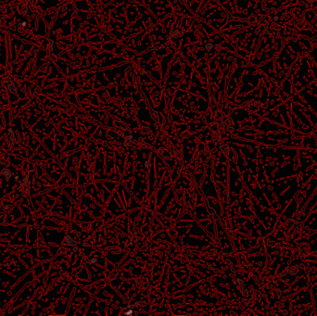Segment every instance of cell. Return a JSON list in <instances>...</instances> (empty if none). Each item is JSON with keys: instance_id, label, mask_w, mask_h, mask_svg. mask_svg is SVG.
I'll return each mask as SVG.
<instances>
[{"instance_id": "cell-3", "label": "cell", "mask_w": 317, "mask_h": 316, "mask_svg": "<svg viewBox=\"0 0 317 316\" xmlns=\"http://www.w3.org/2000/svg\"><path fill=\"white\" fill-rule=\"evenodd\" d=\"M137 286L140 290H145L148 286H149V281L146 277L144 276H140L137 280Z\"/></svg>"}, {"instance_id": "cell-2", "label": "cell", "mask_w": 317, "mask_h": 316, "mask_svg": "<svg viewBox=\"0 0 317 316\" xmlns=\"http://www.w3.org/2000/svg\"><path fill=\"white\" fill-rule=\"evenodd\" d=\"M185 201H186V204L189 207H193L195 205V202H196V198H195V195L192 191L188 190L186 192L185 194Z\"/></svg>"}, {"instance_id": "cell-1", "label": "cell", "mask_w": 317, "mask_h": 316, "mask_svg": "<svg viewBox=\"0 0 317 316\" xmlns=\"http://www.w3.org/2000/svg\"><path fill=\"white\" fill-rule=\"evenodd\" d=\"M206 206L209 213L214 218L218 219L222 215V207L220 203L212 198H208L206 199Z\"/></svg>"}, {"instance_id": "cell-4", "label": "cell", "mask_w": 317, "mask_h": 316, "mask_svg": "<svg viewBox=\"0 0 317 316\" xmlns=\"http://www.w3.org/2000/svg\"><path fill=\"white\" fill-rule=\"evenodd\" d=\"M157 151H158V154L160 156H161L162 158H164V159H170L171 158V155H170L169 151H167L164 148H159V149H157Z\"/></svg>"}]
</instances>
